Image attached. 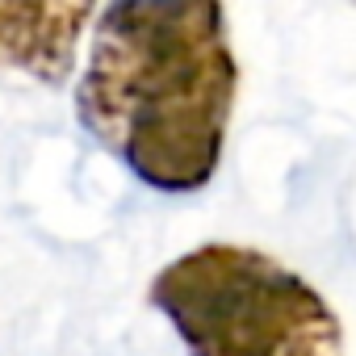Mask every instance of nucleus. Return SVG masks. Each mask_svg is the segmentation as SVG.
I'll return each mask as SVG.
<instances>
[{"label": "nucleus", "mask_w": 356, "mask_h": 356, "mask_svg": "<svg viewBox=\"0 0 356 356\" xmlns=\"http://www.w3.org/2000/svg\"><path fill=\"white\" fill-rule=\"evenodd\" d=\"M239 97L222 0H109L76 88L80 126L155 193L214 181Z\"/></svg>", "instance_id": "f257e3e1"}, {"label": "nucleus", "mask_w": 356, "mask_h": 356, "mask_svg": "<svg viewBox=\"0 0 356 356\" xmlns=\"http://www.w3.org/2000/svg\"><path fill=\"white\" fill-rule=\"evenodd\" d=\"M147 298L189 356H343L327 298L256 248L202 243L163 264Z\"/></svg>", "instance_id": "f03ea898"}, {"label": "nucleus", "mask_w": 356, "mask_h": 356, "mask_svg": "<svg viewBox=\"0 0 356 356\" xmlns=\"http://www.w3.org/2000/svg\"><path fill=\"white\" fill-rule=\"evenodd\" d=\"M97 5L101 0H0V67L51 88L67 84Z\"/></svg>", "instance_id": "7ed1b4c3"}]
</instances>
